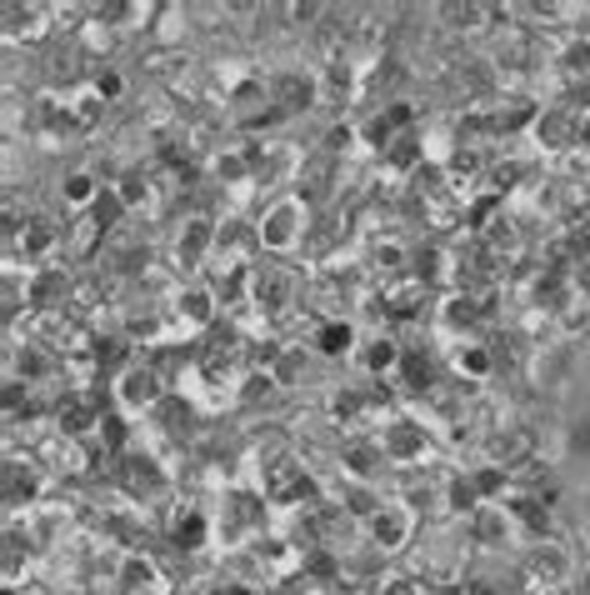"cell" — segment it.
I'll return each mask as SVG.
<instances>
[{
    "mask_svg": "<svg viewBox=\"0 0 590 595\" xmlns=\"http://www.w3.org/2000/svg\"><path fill=\"white\" fill-rule=\"evenodd\" d=\"M566 71H570V76H590V41H570Z\"/></svg>",
    "mask_w": 590,
    "mask_h": 595,
    "instance_id": "23",
    "label": "cell"
},
{
    "mask_svg": "<svg viewBox=\"0 0 590 595\" xmlns=\"http://www.w3.org/2000/svg\"><path fill=\"white\" fill-rule=\"evenodd\" d=\"M206 536H210V516H206V510H200V506H181V510H175L171 541L181 545V551H200Z\"/></svg>",
    "mask_w": 590,
    "mask_h": 595,
    "instance_id": "8",
    "label": "cell"
},
{
    "mask_svg": "<svg viewBox=\"0 0 590 595\" xmlns=\"http://www.w3.org/2000/svg\"><path fill=\"white\" fill-rule=\"evenodd\" d=\"M110 191H116V195L125 201V210H135V206H145V195H151V185H145V175H141V171H125L121 181L110 185Z\"/></svg>",
    "mask_w": 590,
    "mask_h": 595,
    "instance_id": "19",
    "label": "cell"
},
{
    "mask_svg": "<svg viewBox=\"0 0 590 595\" xmlns=\"http://www.w3.org/2000/svg\"><path fill=\"white\" fill-rule=\"evenodd\" d=\"M255 236H261L265 250H295V246H306V206H301V201H275L271 216L255 226Z\"/></svg>",
    "mask_w": 590,
    "mask_h": 595,
    "instance_id": "2",
    "label": "cell"
},
{
    "mask_svg": "<svg viewBox=\"0 0 590 595\" xmlns=\"http://www.w3.org/2000/svg\"><path fill=\"white\" fill-rule=\"evenodd\" d=\"M440 595H466V591H440Z\"/></svg>",
    "mask_w": 590,
    "mask_h": 595,
    "instance_id": "26",
    "label": "cell"
},
{
    "mask_svg": "<svg viewBox=\"0 0 590 595\" xmlns=\"http://www.w3.org/2000/svg\"><path fill=\"white\" fill-rule=\"evenodd\" d=\"M165 581H161V565L151 555H125L121 561V595H161Z\"/></svg>",
    "mask_w": 590,
    "mask_h": 595,
    "instance_id": "7",
    "label": "cell"
},
{
    "mask_svg": "<svg viewBox=\"0 0 590 595\" xmlns=\"http://www.w3.org/2000/svg\"><path fill=\"white\" fill-rule=\"evenodd\" d=\"M21 25H25V41H35L45 25V11L41 6H6V41H21Z\"/></svg>",
    "mask_w": 590,
    "mask_h": 595,
    "instance_id": "14",
    "label": "cell"
},
{
    "mask_svg": "<svg viewBox=\"0 0 590 595\" xmlns=\"http://www.w3.org/2000/svg\"><path fill=\"white\" fill-rule=\"evenodd\" d=\"M310 346H316V356H326V360L350 356V350H356V325H350V321H326Z\"/></svg>",
    "mask_w": 590,
    "mask_h": 595,
    "instance_id": "10",
    "label": "cell"
},
{
    "mask_svg": "<svg viewBox=\"0 0 590 595\" xmlns=\"http://www.w3.org/2000/svg\"><path fill=\"white\" fill-rule=\"evenodd\" d=\"M525 575H531V581H566L570 575V551L560 541H540L536 551L525 555Z\"/></svg>",
    "mask_w": 590,
    "mask_h": 595,
    "instance_id": "6",
    "label": "cell"
},
{
    "mask_svg": "<svg viewBox=\"0 0 590 595\" xmlns=\"http://www.w3.org/2000/svg\"><path fill=\"white\" fill-rule=\"evenodd\" d=\"M21 250H25V256H51V250H55V230H51V226H41V220H25Z\"/></svg>",
    "mask_w": 590,
    "mask_h": 595,
    "instance_id": "20",
    "label": "cell"
},
{
    "mask_svg": "<svg viewBox=\"0 0 590 595\" xmlns=\"http://www.w3.org/2000/svg\"><path fill=\"white\" fill-rule=\"evenodd\" d=\"M566 451H570V455H590V415L570 421V431H566Z\"/></svg>",
    "mask_w": 590,
    "mask_h": 595,
    "instance_id": "22",
    "label": "cell"
},
{
    "mask_svg": "<svg viewBox=\"0 0 590 595\" xmlns=\"http://www.w3.org/2000/svg\"><path fill=\"white\" fill-rule=\"evenodd\" d=\"M401 356H405V350L395 346L391 336H371V340H365V370H371V376L395 370V366H401Z\"/></svg>",
    "mask_w": 590,
    "mask_h": 595,
    "instance_id": "16",
    "label": "cell"
},
{
    "mask_svg": "<svg viewBox=\"0 0 590 595\" xmlns=\"http://www.w3.org/2000/svg\"><path fill=\"white\" fill-rule=\"evenodd\" d=\"M310 80H301V76H281L275 80V116H295V110H306L310 106Z\"/></svg>",
    "mask_w": 590,
    "mask_h": 595,
    "instance_id": "13",
    "label": "cell"
},
{
    "mask_svg": "<svg viewBox=\"0 0 590 595\" xmlns=\"http://www.w3.org/2000/svg\"><path fill=\"white\" fill-rule=\"evenodd\" d=\"M450 25H466V31H481L485 25V6H446Z\"/></svg>",
    "mask_w": 590,
    "mask_h": 595,
    "instance_id": "21",
    "label": "cell"
},
{
    "mask_svg": "<svg viewBox=\"0 0 590 595\" xmlns=\"http://www.w3.org/2000/svg\"><path fill=\"white\" fill-rule=\"evenodd\" d=\"M21 500L31 506V500H41V470L35 466H21V461H6V506L21 510Z\"/></svg>",
    "mask_w": 590,
    "mask_h": 595,
    "instance_id": "9",
    "label": "cell"
},
{
    "mask_svg": "<svg viewBox=\"0 0 590 595\" xmlns=\"http://www.w3.org/2000/svg\"><path fill=\"white\" fill-rule=\"evenodd\" d=\"M365 531H371V545L375 551H401L416 531V510L405 506V500H385L371 520H365Z\"/></svg>",
    "mask_w": 590,
    "mask_h": 595,
    "instance_id": "3",
    "label": "cell"
},
{
    "mask_svg": "<svg viewBox=\"0 0 590 595\" xmlns=\"http://www.w3.org/2000/svg\"><path fill=\"white\" fill-rule=\"evenodd\" d=\"M161 376H155L151 366H125L121 376H116V411L131 421V415H145L161 405Z\"/></svg>",
    "mask_w": 590,
    "mask_h": 595,
    "instance_id": "1",
    "label": "cell"
},
{
    "mask_svg": "<svg viewBox=\"0 0 590 595\" xmlns=\"http://www.w3.org/2000/svg\"><path fill=\"white\" fill-rule=\"evenodd\" d=\"M96 96H100V100H121V76H116V71L96 76Z\"/></svg>",
    "mask_w": 590,
    "mask_h": 595,
    "instance_id": "24",
    "label": "cell"
},
{
    "mask_svg": "<svg viewBox=\"0 0 590 595\" xmlns=\"http://www.w3.org/2000/svg\"><path fill=\"white\" fill-rule=\"evenodd\" d=\"M395 370L405 376V386H411V390H430V380H436V376H430V360L420 356V350H405Z\"/></svg>",
    "mask_w": 590,
    "mask_h": 595,
    "instance_id": "18",
    "label": "cell"
},
{
    "mask_svg": "<svg viewBox=\"0 0 590 595\" xmlns=\"http://www.w3.org/2000/svg\"><path fill=\"white\" fill-rule=\"evenodd\" d=\"M61 195H66L70 206H86V210H90V206L100 201V181H96L90 171H76L66 185H61Z\"/></svg>",
    "mask_w": 590,
    "mask_h": 595,
    "instance_id": "17",
    "label": "cell"
},
{
    "mask_svg": "<svg viewBox=\"0 0 590 595\" xmlns=\"http://www.w3.org/2000/svg\"><path fill=\"white\" fill-rule=\"evenodd\" d=\"M576 136H580V120L570 116V110H546V116H536V145H546V151H576Z\"/></svg>",
    "mask_w": 590,
    "mask_h": 595,
    "instance_id": "5",
    "label": "cell"
},
{
    "mask_svg": "<svg viewBox=\"0 0 590 595\" xmlns=\"http://www.w3.org/2000/svg\"><path fill=\"white\" fill-rule=\"evenodd\" d=\"M450 370H456L460 380H485L495 370V360H491V350H485L481 340H470V346L450 350Z\"/></svg>",
    "mask_w": 590,
    "mask_h": 595,
    "instance_id": "12",
    "label": "cell"
},
{
    "mask_svg": "<svg viewBox=\"0 0 590 595\" xmlns=\"http://www.w3.org/2000/svg\"><path fill=\"white\" fill-rule=\"evenodd\" d=\"M340 461H346V470H350L356 480H371L375 470L385 466V445H381V441H350Z\"/></svg>",
    "mask_w": 590,
    "mask_h": 595,
    "instance_id": "11",
    "label": "cell"
},
{
    "mask_svg": "<svg viewBox=\"0 0 590 595\" xmlns=\"http://www.w3.org/2000/svg\"><path fill=\"white\" fill-rule=\"evenodd\" d=\"M381 445H385V461H430V435H426V425L411 421V415L385 425Z\"/></svg>",
    "mask_w": 590,
    "mask_h": 595,
    "instance_id": "4",
    "label": "cell"
},
{
    "mask_svg": "<svg viewBox=\"0 0 590 595\" xmlns=\"http://www.w3.org/2000/svg\"><path fill=\"white\" fill-rule=\"evenodd\" d=\"M216 301L220 295H210V291H181V321H190L196 325V331H206L210 321H216Z\"/></svg>",
    "mask_w": 590,
    "mask_h": 595,
    "instance_id": "15",
    "label": "cell"
},
{
    "mask_svg": "<svg viewBox=\"0 0 590 595\" xmlns=\"http://www.w3.org/2000/svg\"><path fill=\"white\" fill-rule=\"evenodd\" d=\"M381 595H420V585L416 581H391Z\"/></svg>",
    "mask_w": 590,
    "mask_h": 595,
    "instance_id": "25",
    "label": "cell"
}]
</instances>
